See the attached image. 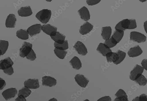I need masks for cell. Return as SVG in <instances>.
Returning <instances> with one entry per match:
<instances>
[{"instance_id":"30","label":"cell","mask_w":147,"mask_h":101,"mask_svg":"<svg viewBox=\"0 0 147 101\" xmlns=\"http://www.w3.org/2000/svg\"><path fill=\"white\" fill-rule=\"evenodd\" d=\"M104 44L110 48L116 46L117 42L113 38L111 37L109 39L105 40Z\"/></svg>"},{"instance_id":"8","label":"cell","mask_w":147,"mask_h":101,"mask_svg":"<svg viewBox=\"0 0 147 101\" xmlns=\"http://www.w3.org/2000/svg\"><path fill=\"white\" fill-rule=\"evenodd\" d=\"M18 91L16 88H11L4 91L2 93V95L6 100H7L15 97Z\"/></svg>"},{"instance_id":"19","label":"cell","mask_w":147,"mask_h":101,"mask_svg":"<svg viewBox=\"0 0 147 101\" xmlns=\"http://www.w3.org/2000/svg\"><path fill=\"white\" fill-rule=\"evenodd\" d=\"M112 33V30L110 27H105L102 28L101 35L102 38L106 40L111 37Z\"/></svg>"},{"instance_id":"48","label":"cell","mask_w":147,"mask_h":101,"mask_svg":"<svg viewBox=\"0 0 147 101\" xmlns=\"http://www.w3.org/2000/svg\"><path fill=\"white\" fill-rule=\"evenodd\" d=\"M146 1H147L146 0H145V1H143V0H141V1H140V2H142V3H143L144 2Z\"/></svg>"},{"instance_id":"42","label":"cell","mask_w":147,"mask_h":101,"mask_svg":"<svg viewBox=\"0 0 147 101\" xmlns=\"http://www.w3.org/2000/svg\"><path fill=\"white\" fill-rule=\"evenodd\" d=\"M15 101H27L26 98L22 95H20L15 99Z\"/></svg>"},{"instance_id":"37","label":"cell","mask_w":147,"mask_h":101,"mask_svg":"<svg viewBox=\"0 0 147 101\" xmlns=\"http://www.w3.org/2000/svg\"><path fill=\"white\" fill-rule=\"evenodd\" d=\"M3 72L8 75H13L14 73V69L13 67H11L9 68L3 70Z\"/></svg>"},{"instance_id":"16","label":"cell","mask_w":147,"mask_h":101,"mask_svg":"<svg viewBox=\"0 0 147 101\" xmlns=\"http://www.w3.org/2000/svg\"><path fill=\"white\" fill-rule=\"evenodd\" d=\"M14 63L9 57L0 61V70H4L13 66Z\"/></svg>"},{"instance_id":"29","label":"cell","mask_w":147,"mask_h":101,"mask_svg":"<svg viewBox=\"0 0 147 101\" xmlns=\"http://www.w3.org/2000/svg\"><path fill=\"white\" fill-rule=\"evenodd\" d=\"M55 55L59 58L63 59L65 57L67 52L66 50H61L55 48L54 50Z\"/></svg>"},{"instance_id":"41","label":"cell","mask_w":147,"mask_h":101,"mask_svg":"<svg viewBox=\"0 0 147 101\" xmlns=\"http://www.w3.org/2000/svg\"><path fill=\"white\" fill-rule=\"evenodd\" d=\"M139 101H147V96L146 94H143L139 98Z\"/></svg>"},{"instance_id":"17","label":"cell","mask_w":147,"mask_h":101,"mask_svg":"<svg viewBox=\"0 0 147 101\" xmlns=\"http://www.w3.org/2000/svg\"><path fill=\"white\" fill-rule=\"evenodd\" d=\"M93 26L91 23L87 22L80 27V33L82 35L87 34L93 29Z\"/></svg>"},{"instance_id":"44","label":"cell","mask_w":147,"mask_h":101,"mask_svg":"<svg viewBox=\"0 0 147 101\" xmlns=\"http://www.w3.org/2000/svg\"><path fill=\"white\" fill-rule=\"evenodd\" d=\"M144 30L146 32V33H147V21H146L144 23Z\"/></svg>"},{"instance_id":"3","label":"cell","mask_w":147,"mask_h":101,"mask_svg":"<svg viewBox=\"0 0 147 101\" xmlns=\"http://www.w3.org/2000/svg\"><path fill=\"white\" fill-rule=\"evenodd\" d=\"M32 44L26 42H24L20 49L19 54L22 58L26 57L30 53L32 49Z\"/></svg>"},{"instance_id":"5","label":"cell","mask_w":147,"mask_h":101,"mask_svg":"<svg viewBox=\"0 0 147 101\" xmlns=\"http://www.w3.org/2000/svg\"><path fill=\"white\" fill-rule=\"evenodd\" d=\"M80 55L84 56L88 53L87 49L85 45L81 42L78 41L73 46Z\"/></svg>"},{"instance_id":"36","label":"cell","mask_w":147,"mask_h":101,"mask_svg":"<svg viewBox=\"0 0 147 101\" xmlns=\"http://www.w3.org/2000/svg\"><path fill=\"white\" fill-rule=\"evenodd\" d=\"M101 1V0H88L86 2L88 5L93 6L99 3Z\"/></svg>"},{"instance_id":"49","label":"cell","mask_w":147,"mask_h":101,"mask_svg":"<svg viewBox=\"0 0 147 101\" xmlns=\"http://www.w3.org/2000/svg\"><path fill=\"white\" fill-rule=\"evenodd\" d=\"M2 55V53L1 50H0V57Z\"/></svg>"},{"instance_id":"23","label":"cell","mask_w":147,"mask_h":101,"mask_svg":"<svg viewBox=\"0 0 147 101\" xmlns=\"http://www.w3.org/2000/svg\"><path fill=\"white\" fill-rule=\"evenodd\" d=\"M16 36L19 39L23 40H27L29 38V34L27 31L22 29L17 32Z\"/></svg>"},{"instance_id":"13","label":"cell","mask_w":147,"mask_h":101,"mask_svg":"<svg viewBox=\"0 0 147 101\" xmlns=\"http://www.w3.org/2000/svg\"><path fill=\"white\" fill-rule=\"evenodd\" d=\"M17 21V18L13 14H10L7 17L5 22V26L7 28H15Z\"/></svg>"},{"instance_id":"32","label":"cell","mask_w":147,"mask_h":101,"mask_svg":"<svg viewBox=\"0 0 147 101\" xmlns=\"http://www.w3.org/2000/svg\"><path fill=\"white\" fill-rule=\"evenodd\" d=\"M55 48L61 50H65L69 48V45L67 40H65L63 44H59L56 42L54 43Z\"/></svg>"},{"instance_id":"18","label":"cell","mask_w":147,"mask_h":101,"mask_svg":"<svg viewBox=\"0 0 147 101\" xmlns=\"http://www.w3.org/2000/svg\"><path fill=\"white\" fill-rule=\"evenodd\" d=\"M96 50L104 57L107 53L112 52V50L104 43H100L98 46Z\"/></svg>"},{"instance_id":"15","label":"cell","mask_w":147,"mask_h":101,"mask_svg":"<svg viewBox=\"0 0 147 101\" xmlns=\"http://www.w3.org/2000/svg\"><path fill=\"white\" fill-rule=\"evenodd\" d=\"M18 14L22 17H27L31 15L32 14V10L30 6L22 7L18 11Z\"/></svg>"},{"instance_id":"9","label":"cell","mask_w":147,"mask_h":101,"mask_svg":"<svg viewBox=\"0 0 147 101\" xmlns=\"http://www.w3.org/2000/svg\"><path fill=\"white\" fill-rule=\"evenodd\" d=\"M75 79L78 84L83 88L86 87L89 82V80L82 74L76 75Z\"/></svg>"},{"instance_id":"21","label":"cell","mask_w":147,"mask_h":101,"mask_svg":"<svg viewBox=\"0 0 147 101\" xmlns=\"http://www.w3.org/2000/svg\"><path fill=\"white\" fill-rule=\"evenodd\" d=\"M51 39L55 42L59 44H62L64 43L66 36L61 34L59 32H57L56 35L54 36H51Z\"/></svg>"},{"instance_id":"1","label":"cell","mask_w":147,"mask_h":101,"mask_svg":"<svg viewBox=\"0 0 147 101\" xmlns=\"http://www.w3.org/2000/svg\"><path fill=\"white\" fill-rule=\"evenodd\" d=\"M52 15L51 11L48 9H43L38 13L36 17L42 23L46 24L49 21Z\"/></svg>"},{"instance_id":"39","label":"cell","mask_w":147,"mask_h":101,"mask_svg":"<svg viewBox=\"0 0 147 101\" xmlns=\"http://www.w3.org/2000/svg\"><path fill=\"white\" fill-rule=\"evenodd\" d=\"M112 99L109 96H105L101 98L97 101H111Z\"/></svg>"},{"instance_id":"50","label":"cell","mask_w":147,"mask_h":101,"mask_svg":"<svg viewBox=\"0 0 147 101\" xmlns=\"http://www.w3.org/2000/svg\"><path fill=\"white\" fill-rule=\"evenodd\" d=\"M84 101H90L88 99H86V100H84Z\"/></svg>"},{"instance_id":"7","label":"cell","mask_w":147,"mask_h":101,"mask_svg":"<svg viewBox=\"0 0 147 101\" xmlns=\"http://www.w3.org/2000/svg\"><path fill=\"white\" fill-rule=\"evenodd\" d=\"M42 26L40 24H36L29 28L27 31L29 34L33 37L40 33Z\"/></svg>"},{"instance_id":"47","label":"cell","mask_w":147,"mask_h":101,"mask_svg":"<svg viewBox=\"0 0 147 101\" xmlns=\"http://www.w3.org/2000/svg\"><path fill=\"white\" fill-rule=\"evenodd\" d=\"M113 101H121V100H120L118 98H116Z\"/></svg>"},{"instance_id":"2","label":"cell","mask_w":147,"mask_h":101,"mask_svg":"<svg viewBox=\"0 0 147 101\" xmlns=\"http://www.w3.org/2000/svg\"><path fill=\"white\" fill-rule=\"evenodd\" d=\"M130 40L138 43H143L146 40V37L143 34L137 32H131Z\"/></svg>"},{"instance_id":"34","label":"cell","mask_w":147,"mask_h":101,"mask_svg":"<svg viewBox=\"0 0 147 101\" xmlns=\"http://www.w3.org/2000/svg\"><path fill=\"white\" fill-rule=\"evenodd\" d=\"M28 60L31 61H34L36 58V55L34 50L32 49L30 53L26 57Z\"/></svg>"},{"instance_id":"20","label":"cell","mask_w":147,"mask_h":101,"mask_svg":"<svg viewBox=\"0 0 147 101\" xmlns=\"http://www.w3.org/2000/svg\"><path fill=\"white\" fill-rule=\"evenodd\" d=\"M72 68L76 70H79L82 67V64L80 59L75 56L69 62Z\"/></svg>"},{"instance_id":"10","label":"cell","mask_w":147,"mask_h":101,"mask_svg":"<svg viewBox=\"0 0 147 101\" xmlns=\"http://www.w3.org/2000/svg\"><path fill=\"white\" fill-rule=\"evenodd\" d=\"M143 53L142 48L137 45L130 48L128 50V55L129 57H134L141 55Z\"/></svg>"},{"instance_id":"40","label":"cell","mask_w":147,"mask_h":101,"mask_svg":"<svg viewBox=\"0 0 147 101\" xmlns=\"http://www.w3.org/2000/svg\"><path fill=\"white\" fill-rule=\"evenodd\" d=\"M142 67L146 70H147V60L146 59H143L142 61Z\"/></svg>"},{"instance_id":"27","label":"cell","mask_w":147,"mask_h":101,"mask_svg":"<svg viewBox=\"0 0 147 101\" xmlns=\"http://www.w3.org/2000/svg\"><path fill=\"white\" fill-rule=\"evenodd\" d=\"M8 41L0 40V50L2 53V55H3L6 52L9 46Z\"/></svg>"},{"instance_id":"4","label":"cell","mask_w":147,"mask_h":101,"mask_svg":"<svg viewBox=\"0 0 147 101\" xmlns=\"http://www.w3.org/2000/svg\"><path fill=\"white\" fill-rule=\"evenodd\" d=\"M42 30L46 34L53 36L56 35L57 28L50 24H44L42 26Z\"/></svg>"},{"instance_id":"26","label":"cell","mask_w":147,"mask_h":101,"mask_svg":"<svg viewBox=\"0 0 147 101\" xmlns=\"http://www.w3.org/2000/svg\"><path fill=\"white\" fill-rule=\"evenodd\" d=\"M116 98L121 101H128V96L126 92L122 89H119L115 95Z\"/></svg>"},{"instance_id":"38","label":"cell","mask_w":147,"mask_h":101,"mask_svg":"<svg viewBox=\"0 0 147 101\" xmlns=\"http://www.w3.org/2000/svg\"><path fill=\"white\" fill-rule=\"evenodd\" d=\"M6 85V82L3 79L0 78V91L3 90Z\"/></svg>"},{"instance_id":"12","label":"cell","mask_w":147,"mask_h":101,"mask_svg":"<svg viewBox=\"0 0 147 101\" xmlns=\"http://www.w3.org/2000/svg\"><path fill=\"white\" fill-rule=\"evenodd\" d=\"M144 71V69L141 66L136 65L130 73V79L132 81H134L137 75L139 74H142Z\"/></svg>"},{"instance_id":"31","label":"cell","mask_w":147,"mask_h":101,"mask_svg":"<svg viewBox=\"0 0 147 101\" xmlns=\"http://www.w3.org/2000/svg\"><path fill=\"white\" fill-rule=\"evenodd\" d=\"M117 53L118 55L119 58L118 60L116 62L114 63L115 64L117 65L120 64L123 61L126 56V53L125 52L119 50H117Z\"/></svg>"},{"instance_id":"28","label":"cell","mask_w":147,"mask_h":101,"mask_svg":"<svg viewBox=\"0 0 147 101\" xmlns=\"http://www.w3.org/2000/svg\"><path fill=\"white\" fill-rule=\"evenodd\" d=\"M31 91L29 88L24 87L19 91L18 96L21 95L26 98L31 94Z\"/></svg>"},{"instance_id":"25","label":"cell","mask_w":147,"mask_h":101,"mask_svg":"<svg viewBox=\"0 0 147 101\" xmlns=\"http://www.w3.org/2000/svg\"><path fill=\"white\" fill-rule=\"evenodd\" d=\"M124 34V32L119 30H115L111 37L113 38L119 43L123 38Z\"/></svg>"},{"instance_id":"43","label":"cell","mask_w":147,"mask_h":101,"mask_svg":"<svg viewBox=\"0 0 147 101\" xmlns=\"http://www.w3.org/2000/svg\"><path fill=\"white\" fill-rule=\"evenodd\" d=\"M121 21L118 23L116 25L115 29V30H119L124 32L126 30L121 27Z\"/></svg>"},{"instance_id":"33","label":"cell","mask_w":147,"mask_h":101,"mask_svg":"<svg viewBox=\"0 0 147 101\" xmlns=\"http://www.w3.org/2000/svg\"><path fill=\"white\" fill-rule=\"evenodd\" d=\"M130 24V21L129 19H126L121 21V27L125 30L128 29Z\"/></svg>"},{"instance_id":"6","label":"cell","mask_w":147,"mask_h":101,"mask_svg":"<svg viewBox=\"0 0 147 101\" xmlns=\"http://www.w3.org/2000/svg\"><path fill=\"white\" fill-rule=\"evenodd\" d=\"M24 87L29 89H36L40 87V84L38 79H29L24 83Z\"/></svg>"},{"instance_id":"35","label":"cell","mask_w":147,"mask_h":101,"mask_svg":"<svg viewBox=\"0 0 147 101\" xmlns=\"http://www.w3.org/2000/svg\"><path fill=\"white\" fill-rule=\"evenodd\" d=\"M129 20L130 21V24L128 29H134L136 28L137 24L136 20L135 19H129Z\"/></svg>"},{"instance_id":"46","label":"cell","mask_w":147,"mask_h":101,"mask_svg":"<svg viewBox=\"0 0 147 101\" xmlns=\"http://www.w3.org/2000/svg\"><path fill=\"white\" fill-rule=\"evenodd\" d=\"M48 101H58L55 98H53L51 99Z\"/></svg>"},{"instance_id":"45","label":"cell","mask_w":147,"mask_h":101,"mask_svg":"<svg viewBox=\"0 0 147 101\" xmlns=\"http://www.w3.org/2000/svg\"><path fill=\"white\" fill-rule=\"evenodd\" d=\"M139 96H137L134 98L132 101H139Z\"/></svg>"},{"instance_id":"22","label":"cell","mask_w":147,"mask_h":101,"mask_svg":"<svg viewBox=\"0 0 147 101\" xmlns=\"http://www.w3.org/2000/svg\"><path fill=\"white\" fill-rule=\"evenodd\" d=\"M105 57L108 63H114L117 61L119 58L118 55L117 53L113 52L107 53Z\"/></svg>"},{"instance_id":"14","label":"cell","mask_w":147,"mask_h":101,"mask_svg":"<svg viewBox=\"0 0 147 101\" xmlns=\"http://www.w3.org/2000/svg\"><path fill=\"white\" fill-rule=\"evenodd\" d=\"M78 12L81 18L85 21H88L90 19V15L88 9L85 6L81 8Z\"/></svg>"},{"instance_id":"24","label":"cell","mask_w":147,"mask_h":101,"mask_svg":"<svg viewBox=\"0 0 147 101\" xmlns=\"http://www.w3.org/2000/svg\"><path fill=\"white\" fill-rule=\"evenodd\" d=\"M134 81L141 86H145L147 83L146 79L141 74H139L137 75Z\"/></svg>"},{"instance_id":"11","label":"cell","mask_w":147,"mask_h":101,"mask_svg":"<svg viewBox=\"0 0 147 101\" xmlns=\"http://www.w3.org/2000/svg\"><path fill=\"white\" fill-rule=\"evenodd\" d=\"M57 83V80L53 77L45 76L42 78V84L44 86L52 87L55 86Z\"/></svg>"}]
</instances>
